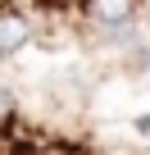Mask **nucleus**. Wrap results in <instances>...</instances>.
Here are the masks:
<instances>
[{
    "mask_svg": "<svg viewBox=\"0 0 150 155\" xmlns=\"http://www.w3.org/2000/svg\"><path fill=\"white\" fill-rule=\"evenodd\" d=\"M27 41H32V18L18 9H0V59L18 55Z\"/></svg>",
    "mask_w": 150,
    "mask_h": 155,
    "instance_id": "nucleus-1",
    "label": "nucleus"
},
{
    "mask_svg": "<svg viewBox=\"0 0 150 155\" xmlns=\"http://www.w3.org/2000/svg\"><path fill=\"white\" fill-rule=\"evenodd\" d=\"M87 18L96 28H127L136 18V0H87Z\"/></svg>",
    "mask_w": 150,
    "mask_h": 155,
    "instance_id": "nucleus-2",
    "label": "nucleus"
},
{
    "mask_svg": "<svg viewBox=\"0 0 150 155\" xmlns=\"http://www.w3.org/2000/svg\"><path fill=\"white\" fill-rule=\"evenodd\" d=\"M9 114H14V96H9V91H5V87H0V123H5V119H9Z\"/></svg>",
    "mask_w": 150,
    "mask_h": 155,
    "instance_id": "nucleus-3",
    "label": "nucleus"
}]
</instances>
